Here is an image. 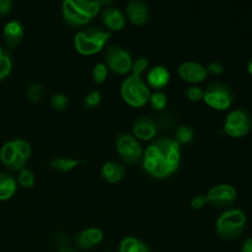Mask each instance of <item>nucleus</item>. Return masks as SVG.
<instances>
[{
  "label": "nucleus",
  "instance_id": "1",
  "mask_svg": "<svg viewBox=\"0 0 252 252\" xmlns=\"http://www.w3.org/2000/svg\"><path fill=\"white\" fill-rule=\"evenodd\" d=\"M248 218L244 211L239 208L225 209L216 221V231L223 240L233 241L244 234Z\"/></svg>",
  "mask_w": 252,
  "mask_h": 252
},
{
  "label": "nucleus",
  "instance_id": "2",
  "mask_svg": "<svg viewBox=\"0 0 252 252\" xmlns=\"http://www.w3.org/2000/svg\"><path fill=\"white\" fill-rule=\"evenodd\" d=\"M111 37V32L97 25L81 30L74 36V47L83 56H93L103 49Z\"/></svg>",
  "mask_w": 252,
  "mask_h": 252
},
{
  "label": "nucleus",
  "instance_id": "3",
  "mask_svg": "<svg viewBox=\"0 0 252 252\" xmlns=\"http://www.w3.org/2000/svg\"><path fill=\"white\" fill-rule=\"evenodd\" d=\"M203 100L214 110L226 111L235 102V93L229 84L216 80L203 89Z\"/></svg>",
  "mask_w": 252,
  "mask_h": 252
},
{
  "label": "nucleus",
  "instance_id": "4",
  "mask_svg": "<svg viewBox=\"0 0 252 252\" xmlns=\"http://www.w3.org/2000/svg\"><path fill=\"white\" fill-rule=\"evenodd\" d=\"M121 95L123 100L132 107H143L149 102L152 93L142 76L129 75L121 85Z\"/></svg>",
  "mask_w": 252,
  "mask_h": 252
},
{
  "label": "nucleus",
  "instance_id": "5",
  "mask_svg": "<svg viewBox=\"0 0 252 252\" xmlns=\"http://www.w3.org/2000/svg\"><path fill=\"white\" fill-rule=\"evenodd\" d=\"M224 133L231 138H244L252 129V115L246 108H234L226 115L223 126Z\"/></svg>",
  "mask_w": 252,
  "mask_h": 252
},
{
  "label": "nucleus",
  "instance_id": "6",
  "mask_svg": "<svg viewBox=\"0 0 252 252\" xmlns=\"http://www.w3.org/2000/svg\"><path fill=\"white\" fill-rule=\"evenodd\" d=\"M105 64L108 70L113 71L116 74H128L132 71L133 58L127 48L120 46V44H112L106 48L105 54Z\"/></svg>",
  "mask_w": 252,
  "mask_h": 252
},
{
  "label": "nucleus",
  "instance_id": "7",
  "mask_svg": "<svg viewBox=\"0 0 252 252\" xmlns=\"http://www.w3.org/2000/svg\"><path fill=\"white\" fill-rule=\"evenodd\" d=\"M116 150L121 160L127 165H133L143 160V148L137 138L130 133H121L116 138Z\"/></svg>",
  "mask_w": 252,
  "mask_h": 252
},
{
  "label": "nucleus",
  "instance_id": "8",
  "mask_svg": "<svg viewBox=\"0 0 252 252\" xmlns=\"http://www.w3.org/2000/svg\"><path fill=\"white\" fill-rule=\"evenodd\" d=\"M208 199V204L217 209H229L233 208L238 199V191L233 185L219 184L212 187L206 194Z\"/></svg>",
  "mask_w": 252,
  "mask_h": 252
},
{
  "label": "nucleus",
  "instance_id": "9",
  "mask_svg": "<svg viewBox=\"0 0 252 252\" xmlns=\"http://www.w3.org/2000/svg\"><path fill=\"white\" fill-rule=\"evenodd\" d=\"M177 71H179V75L181 76V79L192 84L202 83L208 76V71H207L206 66L203 64L198 63V62L193 61H187L181 63Z\"/></svg>",
  "mask_w": 252,
  "mask_h": 252
},
{
  "label": "nucleus",
  "instance_id": "10",
  "mask_svg": "<svg viewBox=\"0 0 252 252\" xmlns=\"http://www.w3.org/2000/svg\"><path fill=\"white\" fill-rule=\"evenodd\" d=\"M133 137L140 140H150L158 134L159 128L153 117L149 116H140L133 121L132 125Z\"/></svg>",
  "mask_w": 252,
  "mask_h": 252
},
{
  "label": "nucleus",
  "instance_id": "11",
  "mask_svg": "<svg viewBox=\"0 0 252 252\" xmlns=\"http://www.w3.org/2000/svg\"><path fill=\"white\" fill-rule=\"evenodd\" d=\"M103 240V233L98 228H88L79 231L74 238L76 249L80 250H91L96 248Z\"/></svg>",
  "mask_w": 252,
  "mask_h": 252
},
{
  "label": "nucleus",
  "instance_id": "12",
  "mask_svg": "<svg viewBox=\"0 0 252 252\" xmlns=\"http://www.w3.org/2000/svg\"><path fill=\"white\" fill-rule=\"evenodd\" d=\"M126 15L133 25L142 26L147 24L149 20L150 10L149 6L142 0H130L126 6Z\"/></svg>",
  "mask_w": 252,
  "mask_h": 252
},
{
  "label": "nucleus",
  "instance_id": "13",
  "mask_svg": "<svg viewBox=\"0 0 252 252\" xmlns=\"http://www.w3.org/2000/svg\"><path fill=\"white\" fill-rule=\"evenodd\" d=\"M62 12L65 24L71 27H81L88 25L91 21L88 16L83 14L74 4V0H64L62 2Z\"/></svg>",
  "mask_w": 252,
  "mask_h": 252
},
{
  "label": "nucleus",
  "instance_id": "14",
  "mask_svg": "<svg viewBox=\"0 0 252 252\" xmlns=\"http://www.w3.org/2000/svg\"><path fill=\"white\" fill-rule=\"evenodd\" d=\"M102 24L111 31H121L126 26V15L121 9L115 6H106L101 10Z\"/></svg>",
  "mask_w": 252,
  "mask_h": 252
},
{
  "label": "nucleus",
  "instance_id": "15",
  "mask_svg": "<svg viewBox=\"0 0 252 252\" xmlns=\"http://www.w3.org/2000/svg\"><path fill=\"white\" fill-rule=\"evenodd\" d=\"M171 79L169 69L164 65H155L147 71V85L149 89H155V91H161L169 84Z\"/></svg>",
  "mask_w": 252,
  "mask_h": 252
},
{
  "label": "nucleus",
  "instance_id": "16",
  "mask_svg": "<svg viewBox=\"0 0 252 252\" xmlns=\"http://www.w3.org/2000/svg\"><path fill=\"white\" fill-rule=\"evenodd\" d=\"M24 38V26L19 20H11L4 26L2 39L9 49H14L21 43Z\"/></svg>",
  "mask_w": 252,
  "mask_h": 252
},
{
  "label": "nucleus",
  "instance_id": "17",
  "mask_svg": "<svg viewBox=\"0 0 252 252\" xmlns=\"http://www.w3.org/2000/svg\"><path fill=\"white\" fill-rule=\"evenodd\" d=\"M126 172L127 170H126L125 165L120 161H113V160L105 162L101 167V176L110 184L120 182L126 176Z\"/></svg>",
  "mask_w": 252,
  "mask_h": 252
},
{
  "label": "nucleus",
  "instance_id": "18",
  "mask_svg": "<svg viewBox=\"0 0 252 252\" xmlns=\"http://www.w3.org/2000/svg\"><path fill=\"white\" fill-rule=\"evenodd\" d=\"M17 181L9 172H0V201H7L15 194Z\"/></svg>",
  "mask_w": 252,
  "mask_h": 252
},
{
  "label": "nucleus",
  "instance_id": "19",
  "mask_svg": "<svg viewBox=\"0 0 252 252\" xmlns=\"http://www.w3.org/2000/svg\"><path fill=\"white\" fill-rule=\"evenodd\" d=\"M179 170V167L174 166V165L170 164L165 158H160L155 162V166L152 171L149 172V176L155 177V179H165V177L170 176L174 172H176Z\"/></svg>",
  "mask_w": 252,
  "mask_h": 252
},
{
  "label": "nucleus",
  "instance_id": "20",
  "mask_svg": "<svg viewBox=\"0 0 252 252\" xmlns=\"http://www.w3.org/2000/svg\"><path fill=\"white\" fill-rule=\"evenodd\" d=\"M153 144L157 147V149L159 150L160 155L162 158H165L166 155H169L172 152H181V145L176 142L175 139L167 137H161L158 138L153 142Z\"/></svg>",
  "mask_w": 252,
  "mask_h": 252
},
{
  "label": "nucleus",
  "instance_id": "21",
  "mask_svg": "<svg viewBox=\"0 0 252 252\" xmlns=\"http://www.w3.org/2000/svg\"><path fill=\"white\" fill-rule=\"evenodd\" d=\"M74 4L75 6L83 12L85 16H88L89 19L93 20L96 15L98 14V11L101 10V1L100 0H96V1H88V0H74Z\"/></svg>",
  "mask_w": 252,
  "mask_h": 252
},
{
  "label": "nucleus",
  "instance_id": "22",
  "mask_svg": "<svg viewBox=\"0 0 252 252\" xmlns=\"http://www.w3.org/2000/svg\"><path fill=\"white\" fill-rule=\"evenodd\" d=\"M79 161L73 158H54L51 160L49 165L53 170L61 172H69L74 169V167L78 166Z\"/></svg>",
  "mask_w": 252,
  "mask_h": 252
},
{
  "label": "nucleus",
  "instance_id": "23",
  "mask_svg": "<svg viewBox=\"0 0 252 252\" xmlns=\"http://www.w3.org/2000/svg\"><path fill=\"white\" fill-rule=\"evenodd\" d=\"M194 139V130L189 126H180L175 130V140L181 144H189Z\"/></svg>",
  "mask_w": 252,
  "mask_h": 252
},
{
  "label": "nucleus",
  "instance_id": "24",
  "mask_svg": "<svg viewBox=\"0 0 252 252\" xmlns=\"http://www.w3.org/2000/svg\"><path fill=\"white\" fill-rule=\"evenodd\" d=\"M16 154L17 153L16 150H15L14 144H12V140H10V142H6L2 145L1 150H0V160H1L2 164L9 169L10 165L14 161Z\"/></svg>",
  "mask_w": 252,
  "mask_h": 252
},
{
  "label": "nucleus",
  "instance_id": "25",
  "mask_svg": "<svg viewBox=\"0 0 252 252\" xmlns=\"http://www.w3.org/2000/svg\"><path fill=\"white\" fill-rule=\"evenodd\" d=\"M149 102L152 107L158 112H162L167 105V96L164 91H154L150 95Z\"/></svg>",
  "mask_w": 252,
  "mask_h": 252
},
{
  "label": "nucleus",
  "instance_id": "26",
  "mask_svg": "<svg viewBox=\"0 0 252 252\" xmlns=\"http://www.w3.org/2000/svg\"><path fill=\"white\" fill-rule=\"evenodd\" d=\"M44 93H46L44 86L41 85V84L34 83L29 85V88L26 90V96L31 102H39L43 98Z\"/></svg>",
  "mask_w": 252,
  "mask_h": 252
},
{
  "label": "nucleus",
  "instance_id": "27",
  "mask_svg": "<svg viewBox=\"0 0 252 252\" xmlns=\"http://www.w3.org/2000/svg\"><path fill=\"white\" fill-rule=\"evenodd\" d=\"M12 144H14L15 150L19 155H21L22 158H25L26 160H29V158L32 154V148L30 145V143L27 140L22 139V138H15L12 140Z\"/></svg>",
  "mask_w": 252,
  "mask_h": 252
},
{
  "label": "nucleus",
  "instance_id": "28",
  "mask_svg": "<svg viewBox=\"0 0 252 252\" xmlns=\"http://www.w3.org/2000/svg\"><path fill=\"white\" fill-rule=\"evenodd\" d=\"M17 184L24 189H31L34 185V175L31 170L24 167L22 170L19 171V176L16 179Z\"/></svg>",
  "mask_w": 252,
  "mask_h": 252
},
{
  "label": "nucleus",
  "instance_id": "29",
  "mask_svg": "<svg viewBox=\"0 0 252 252\" xmlns=\"http://www.w3.org/2000/svg\"><path fill=\"white\" fill-rule=\"evenodd\" d=\"M154 120L157 122L159 130H170L175 125L174 117L169 112H160L159 116Z\"/></svg>",
  "mask_w": 252,
  "mask_h": 252
},
{
  "label": "nucleus",
  "instance_id": "30",
  "mask_svg": "<svg viewBox=\"0 0 252 252\" xmlns=\"http://www.w3.org/2000/svg\"><path fill=\"white\" fill-rule=\"evenodd\" d=\"M12 68V58L11 54L7 51H4L2 56L0 57V80L6 78L10 74Z\"/></svg>",
  "mask_w": 252,
  "mask_h": 252
},
{
  "label": "nucleus",
  "instance_id": "31",
  "mask_svg": "<svg viewBox=\"0 0 252 252\" xmlns=\"http://www.w3.org/2000/svg\"><path fill=\"white\" fill-rule=\"evenodd\" d=\"M93 79L96 84H103L107 79L108 68L105 63H96L93 68Z\"/></svg>",
  "mask_w": 252,
  "mask_h": 252
},
{
  "label": "nucleus",
  "instance_id": "32",
  "mask_svg": "<svg viewBox=\"0 0 252 252\" xmlns=\"http://www.w3.org/2000/svg\"><path fill=\"white\" fill-rule=\"evenodd\" d=\"M69 103V98L65 94L63 93H56L52 95L51 97V106L56 111H63L65 110L66 106Z\"/></svg>",
  "mask_w": 252,
  "mask_h": 252
},
{
  "label": "nucleus",
  "instance_id": "33",
  "mask_svg": "<svg viewBox=\"0 0 252 252\" xmlns=\"http://www.w3.org/2000/svg\"><path fill=\"white\" fill-rule=\"evenodd\" d=\"M148 69H149V61L145 57H139L135 61H133L132 75L142 76L143 73L148 71Z\"/></svg>",
  "mask_w": 252,
  "mask_h": 252
},
{
  "label": "nucleus",
  "instance_id": "34",
  "mask_svg": "<svg viewBox=\"0 0 252 252\" xmlns=\"http://www.w3.org/2000/svg\"><path fill=\"white\" fill-rule=\"evenodd\" d=\"M101 98H102V95H101V93L97 89L91 90L90 93H88V95L85 96V98H84V106H85L86 108L96 107V106L100 105Z\"/></svg>",
  "mask_w": 252,
  "mask_h": 252
},
{
  "label": "nucleus",
  "instance_id": "35",
  "mask_svg": "<svg viewBox=\"0 0 252 252\" xmlns=\"http://www.w3.org/2000/svg\"><path fill=\"white\" fill-rule=\"evenodd\" d=\"M184 94L192 102H198V101L203 100V89L199 88V86H189Z\"/></svg>",
  "mask_w": 252,
  "mask_h": 252
},
{
  "label": "nucleus",
  "instance_id": "36",
  "mask_svg": "<svg viewBox=\"0 0 252 252\" xmlns=\"http://www.w3.org/2000/svg\"><path fill=\"white\" fill-rule=\"evenodd\" d=\"M139 239L135 238V236H126L121 241L118 252H130L133 249H135V246L139 244Z\"/></svg>",
  "mask_w": 252,
  "mask_h": 252
},
{
  "label": "nucleus",
  "instance_id": "37",
  "mask_svg": "<svg viewBox=\"0 0 252 252\" xmlns=\"http://www.w3.org/2000/svg\"><path fill=\"white\" fill-rule=\"evenodd\" d=\"M208 74H213V75H220L224 73V64L220 61H213L206 66Z\"/></svg>",
  "mask_w": 252,
  "mask_h": 252
},
{
  "label": "nucleus",
  "instance_id": "38",
  "mask_svg": "<svg viewBox=\"0 0 252 252\" xmlns=\"http://www.w3.org/2000/svg\"><path fill=\"white\" fill-rule=\"evenodd\" d=\"M160 158H162L161 155H160L159 150L157 149V147H155L154 144H150L149 147L145 149L144 154H143V159H149V160H158L160 159Z\"/></svg>",
  "mask_w": 252,
  "mask_h": 252
},
{
  "label": "nucleus",
  "instance_id": "39",
  "mask_svg": "<svg viewBox=\"0 0 252 252\" xmlns=\"http://www.w3.org/2000/svg\"><path fill=\"white\" fill-rule=\"evenodd\" d=\"M206 204H208V199H207L206 194H197L191 199V207L193 209H201Z\"/></svg>",
  "mask_w": 252,
  "mask_h": 252
},
{
  "label": "nucleus",
  "instance_id": "40",
  "mask_svg": "<svg viewBox=\"0 0 252 252\" xmlns=\"http://www.w3.org/2000/svg\"><path fill=\"white\" fill-rule=\"evenodd\" d=\"M27 160L25 159V158H22L21 155L16 154V157H15L14 161H12V164L10 165L9 169L10 170H15V171H20V170H22L25 167V164H26Z\"/></svg>",
  "mask_w": 252,
  "mask_h": 252
},
{
  "label": "nucleus",
  "instance_id": "41",
  "mask_svg": "<svg viewBox=\"0 0 252 252\" xmlns=\"http://www.w3.org/2000/svg\"><path fill=\"white\" fill-rule=\"evenodd\" d=\"M12 10V1L11 0H0V16L10 14Z\"/></svg>",
  "mask_w": 252,
  "mask_h": 252
},
{
  "label": "nucleus",
  "instance_id": "42",
  "mask_svg": "<svg viewBox=\"0 0 252 252\" xmlns=\"http://www.w3.org/2000/svg\"><path fill=\"white\" fill-rule=\"evenodd\" d=\"M241 252H252V238H246L241 244Z\"/></svg>",
  "mask_w": 252,
  "mask_h": 252
},
{
  "label": "nucleus",
  "instance_id": "43",
  "mask_svg": "<svg viewBox=\"0 0 252 252\" xmlns=\"http://www.w3.org/2000/svg\"><path fill=\"white\" fill-rule=\"evenodd\" d=\"M130 252H153V251L150 250V248L147 245V244L143 243V241H139V244L135 246V249H133Z\"/></svg>",
  "mask_w": 252,
  "mask_h": 252
},
{
  "label": "nucleus",
  "instance_id": "44",
  "mask_svg": "<svg viewBox=\"0 0 252 252\" xmlns=\"http://www.w3.org/2000/svg\"><path fill=\"white\" fill-rule=\"evenodd\" d=\"M57 252H78V251H76L74 248H71V246L65 245V246H62V248H59Z\"/></svg>",
  "mask_w": 252,
  "mask_h": 252
},
{
  "label": "nucleus",
  "instance_id": "45",
  "mask_svg": "<svg viewBox=\"0 0 252 252\" xmlns=\"http://www.w3.org/2000/svg\"><path fill=\"white\" fill-rule=\"evenodd\" d=\"M248 71H249V74L252 76V57L248 61Z\"/></svg>",
  "mask_w": 252,
  "mask_h": 252
},
{
  "label": "nucleus",
  "instance_id": "46",
  "mask_svg": "<svg viewBox=\"0 0 252 252\" xmlns=\"http://www.w3.org/2000/svg\"><path fill=\"white\" fill-rule=\"evenodd\" d=\"M4 51H5V49H2L1 47H0V57L2 56V53H4Z\"/></svg>",
  "mask_w": 252,
  "mask_h": 252
}]
</instances>
